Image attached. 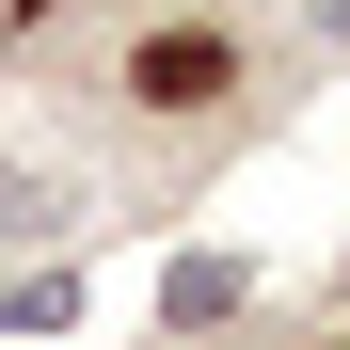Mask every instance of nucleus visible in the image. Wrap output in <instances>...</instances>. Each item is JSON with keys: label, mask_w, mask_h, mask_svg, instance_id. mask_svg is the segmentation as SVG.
I'll return each mask as SVG.
<instances>
[{"label": "nucleus", "mask_w": 350, "mask_h": 350, "mask_svg": "<svg viewBox=\"0 0 350 350\" xmlns=\"http://www.w3.org/2000/svg\"><path fill=\"white\" fill-rule=\"evenodd\" d=\"M48 319H80V271H32V286H0V334H48Z\"/></svg>", "instance_id": "obj_4"}, {"label": "nucleus", "mask_w": 350, "mask_h": 350, "mask_svg": "<svg viewBox=\"0 0 350 350\" xmlns=\"http://www.w3.org/2000/svg\"><path fill=\"white\" fill-rule=\"evenodd\" d=\"M32 223L64 239V223H80V191H64V175H32V159H0V239H32Z\"/></svg>", "instance_id": "obj_3"}, {"label": "nucleus", "mask_w": 350, "mask_h": 350, "mask_svg": "<svg viewBox=\"0 0 350 350\" xmlns=\"http://www.w3.org/2000/svg\"><path fill=\"white\" fill-rule=\"evenodd\" d=\"M319 32H334V48H350V0H319Z\"/></svg>", "instance_id": "obj_5"}, {"label": "nucleus", "mask_w": 350, "mask_h": 350, "mask_svg": "<svg viewBox=\"0 0 350 350\" xmlns=\"http://www.w3.org/2000/svg\"><path fill=\"white\" fill-rule=\"evenodd\" d=\"M239 303H255V255H175L159 271V319L175 334H207V319H239Z\"/></svg>", "instance_id": "obj_2"}, {"label": "nucleus", "mask_w": 350, "mask_h": 350, "mask_svg": "<svg viewBox=\"0 0 350 350\" xmlns=\"http://www.w3.org/2000/svg\"><path fill=\"white\" fill-rule=\"evenodd\" d=\"M223 80H239L223 32H144V48H128V96H144V111H207Z\"/></svg>", "instance_id": "obj_1"}]
</instances>
